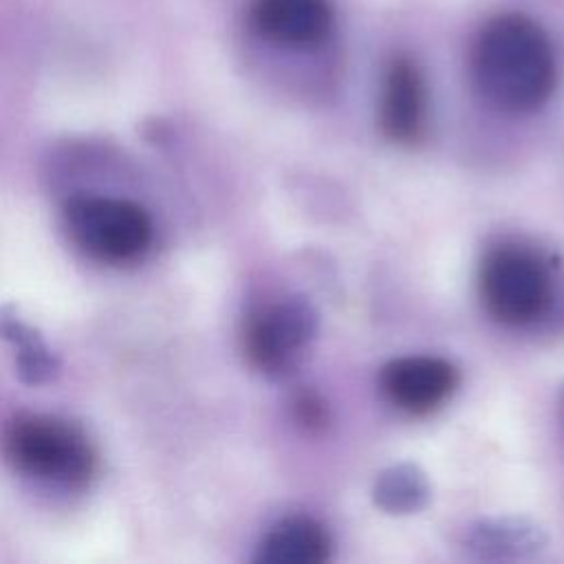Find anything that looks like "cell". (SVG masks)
Listing matches in <instances>:
<instances>
[{
  "mask_svg": "<svg viewBox=\"0 0 564 564\" xmlns=\"http://www.w3.org/2000/svg\"><path fill=\"white\" fill-rule=\"evenodd\" d=\"M471 77L494 108L509 115L540 110L557 86V55L549 33L524 13H500L478 33Z\"/></svg>",
  "mask_w": 564,
  "mask_h": 564,
  "instance_id": "obj_1",
  "label": "cell"
},
{
  "mask_svg": "<svg viewBox=\"0 0 564 564\" xmlns=\"http://www.w3.org/2000/svg\"><path fill=\"white\" fill-rule=\"evenodd\" d=\"M549 262L522 245L491 247L478 267V295L485 311L505 326H529L553 306Z\"/></svg>",
  "mask_w": 564,
  "mask_h": 564,
  "instance_id": "obj_2",
  "label": "cell"
},
{
  "mask_svg": "<svg viewBox=\"0 0 564 564\" xmlns=\"http://www.w3.org/2000/svg\"><path fill=\"white\" fill-rule=\"evenodd\" d=\"M7 460L22 474L62 485L82 487L95 474V449L88 436L73 423L24 414L9 423L4 432Z\"/></svg>",
  "mask_w": 564,
  "mask_h": 564,
  "instance_id": "obj_3",
  "label": "cell"
},
{
  "mask_svg": "<svg viewBox=\"0 0 564 564\" xmlns=\"http://www.w3.org/2000/svg\"><path fill=\"white\" fill-rule=\"evenodd\" d=\"M73 240L104 262H132L152 242V220L143 207L110 196H75L64 207Z\"/></svg>",
  "mask_w": 564,
  "mask_h": 564,
  "instance_id": "obj_4",
  "label": "cell"
},
{
  "mask_svg": "<svg viewBox=\"0 0 564 564\" xmlns=\"http://www.w3.org/2000/svg\"><path fill=\"white\" fill-rule=\"evenodd\" d=\"M319 328V313L304 295H284L258 306L245 322L247 361L267 377L289 375Z\"/></svg>",
  "mask_w": 564,
  "mask_h": 564,
  "instance_id": "obj_5",
  "label": "cell"
},
{
  "mask_svg": "<svg viewBox=\"0 0 564 564\" xmlns=\"http://www.w3.org/2000/svg\"><path fill=\"white\" fill-rule=\"evenodd\" d=\"M460 375L452 361L436 355H405L383 364L379 390L403 414L427 416L458 388Z\"/></svg>",
  "mask_w": 564,
  "mask_h": 564,
  "instance_id": "obj_6",
  "label": "cell"
},
{
  "mask_svg": "<svg viewBox=\"0 0 564 564\" xmlns=\"http://www.w3.org/2000/svg\"><path fill=\"white\" fill-rule=\"evenodd\" d=\"M249 22L278 48L313 51L330 37L335 11L330 0H251Z\"/></svg>",
  "mask_w": 564,
  "mask_h": 564,
  "instance_id": "obj_7",
  "label": "cell"
},
{
  "mask_svg": "<svg viewBox=\"0 0 564 564\" xmlns=\"http://www.w3.org/2000/svg\"><path fill=\"white\" fill-rule=\"evenodd\" d=\"M427 123V86L421 66L410 55L390 59L379 95V128L399 145L423 139Z\"/></svg>",
  "mask_w": 564,
  "mask_h": 564,
  "instance_id": "obj_8",
  "label": "cell"
},
{
  "mask_svg": "<svg viewBox=\"0 0 564 564\" xmlns=\"http://www.w3.org/2000/svg\"><path fill=\"white\" fill-rule=\"evenodd\" d=\"M549 544L546 531L524 516H489L469 522L460 533V546L469 557L500 562L529 560Z\"/></svg>",
  "mask_w": 564,
  "mask_h": 564,
  "instance_id": "obj_9",
  "label": "cell"
},
{
  "mask_svg": "<svg viewBox=\"0 0 564 564\" xmlns=\"http://www.w3.org/2000/svg\"><path fill=\"white\" fill-rule=\"evenodd\" d=\"M333 542L322 522L311 516H286L260 540L253 560L260 564H322Z\"/></svg>",
  "mask_w": 564,
  "mask_h": 564,
  "instance_id": "obj_10",
  "label": "cell"
},
{
  "mask_svg": "<svg viewBox=\"0 0 564 564\" xmlns=\"http://www.w3.org/2000/svg\"><path fill=\"white\" fill-rule=\"evenodd\" d=\"M432 485L427 474L410 460L383 467L372 482V502L390 516H410L427 507Z\"/></svg>",
  "mask_w": 564,
  "mask_h": 564,
  "instance_id": "obj_11",
  "label": "cell"
},
{
  "mask_svg": "<svg viewBox=\"0 0 564 564\" xmlns=\"http://www.w3.org/2000/svg\"><path fill=\"white\" fill-rule=\"evenodd\" d=\"M0 337L15 348V368L24 383H46L57 375V355L46 346L33 326L18 317L11 306L0 308Z\"/></svg>",
  "mask_w": 564,
  "mask_h": 564,
  "instance_id": "obj_12",
  "label": "cell"
},
{
  "mask_svg": "<svg viewBox=\"0 0 564 564\" xmlns=\"http://www.w3.org/2000/svg\"><path fill=\"white\" fill-rule=\"evenodd\" d=\"M293 416L304 430L315 432V430H322L326 425L328 410L315 392L302 390L293 397Z\"/></svg>",
  "mask_w": 564,
  "mask_h": 564,
  "instance_id": "obj_13",
  "label": "cell"
},
{
  "mask_svg": "<svg viewBox=\"0 0 564 564\" xmlns=\"http://www.w3.org/2000/svg\"><path fill=\"white\" fill-rule=\"evenodd\" d=\"M560 408H562V421H564V386H562V394H560Z\"/></svg>",
  "mask_w": 564,
  "mask_h": 564,
  "instance_id": "obj_14",
  "label": "cell"
}]
</instances>
